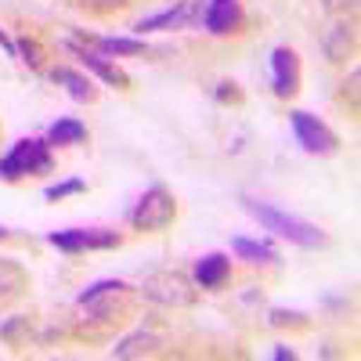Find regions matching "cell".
Returning a JSON list of instances; mask_svg holds the SVG:
<instances>
[{
    "label": "cell",
    "mask_w": 361,
    "mask_h": 361,
    "mask_svg": "<svg viewBox=\"0 0 361 361\" xmlns=\"http://www.w3.org/2000/svg\"><path fill=\"white\" fill-rule=\"evenodd\" d=\"M47 243L62 253H87V250H112L119 246V235L105 228H73V231H51Z\"/></svg>",
    "instance_id": "cell-6"
},
{
    "label": "cell",
    "mask_w": 361,
    "mask_h": 361,
    "mask_svg": "<svg viewBox=\"0 0 361 361\" xmlns=\"http://www.w3.org/2000/svg\"><path fill=\"white\" fill-rule=\"evenodd\" d=\"M231 250L250 260V264H271V260H279V250L271 246V243H253V238H231Z\"/></svg>",
    "instance_id": "cell-16"
},
{
    "label": "cell",
    "mask_w": 361,
    "mask_h": 361,
    "mask_svg": "<svg viewBox=\"0 0 361 361\" xmlns=\"http://www.w3.org/2000/svg\"><path fill=\"white\" fill-rule=\"evenodd\" d=\"M271 87H275L279 98H293L300 90V58L293 47L271 51Z\"/></svg>",
    "instance_id": "cell-7"
},
{
    "label": "cell",
    "mask_w": 361,
    "mask_h": 361,
    "mask_svg": "<svg viewBox=\"0 0 361 361\" xmlns=\"http://www.w3.org/2000/svg\"><path fill=\"white\" fill-rule=\"evenodd\" d=\"M350 51H354V29L347 22H336L333 29H329V37H325V54L333 58V62H343Z\"/></svg>",
    "instance_id": "cell-15"
},
{
    "label": "cell",
    "mask_w": 361,
    "mask_h": 361,
    "mask_svg": "<svg viewBox=\"0 0 361 361\" xmlns=\"http://www.w3.org/2000/svg\"><path fill=\"white\" fill-rule=\"evenodd\" d=\"M123 296H127V286L123 282H116V279L94 282L90 289L80 293V307H87L90 314H98V318H109L119 307V300H123Z\"/></svg>",
    "instance_id": "cell-9"
},
{
    "label": "cell",
    "mask_w": 361,
    "mask_h": 361,
    "mask_svg": "<svg viewBox=\"0 0 361 361\" xmlns=\"http://www.w3.org/2000/svg\"><path fill=\"white\" fill-rule=\"evenodd\" d=\"M217 98H221V102H228V98H238V94H235V83H221Z\"/></svg>",
    "instance_id": "cell-23"
},
{
    "label": "cell",
    "mask_w": 361,
    "mask_h": 361,
    "mask_svg": "<svg viewBox=\"0 0 361 361\" xmlns=\"http://www.w3.org/2000/svg\"><path fill=\"white\" fill-rule=\"evenodd\" d=\"M163 347V336L156 333H134L127 340H119L112 347V357H145V354H156Z\"/></svg>",
    "instance_id": "cell-14"
},
{
    "label": "cell",
    "mask_w": 361,
    "mask_h": 361,
    "mask_svg": "<svg viewBox=\"0 0 361 361\" xmlns=\"http://www.w3.org/2000/svg\"><path fill=\"white\" fill-rule=\"evenodd\" d=\"M94 44L98 54H141L145 44L141 40H127V37H87Z\"/></svg>",
    "instance_id": "cell-18"
},
{
    "label": "cell",
    "mask_w": 361,
    "mask_h": 361,
    "mask_svg": "<svg viewBox=\"0 0 361 361\" xmlns=\"http://www.w3.org/2000/svg\"><path fill=\"white\" fill-rule=\"evenodd\" d=\"M0 47H4V51H8V54H18V47H15V44H11V40H8V37H4V33H0Z\"/></svg>",
    "instance_id": "cell-24"
},
{
    "label": "cell",
    "mask_w": 361,
    "mask_h": 361,
    "mask_svg": "<svg viewBox=\"0 0 361 361\" xmlns=\"http://www.w3.org/2000/svg\"><path fill=\"white\" fill-rule=\"evenodd\" d=\"M87 137V127L80 119H58V123L47 130V141L51 145H80Z\"/></svg>",
    "instance_id": "cell-17"
},
{
    "label": "cell",
    "mask_w": 361,
    "mask_h": 361,
    "mask_svg": "<svg viewBox=\"0 0 361 361\" xmlns=\"http://www.w3.org/2000/svg\"><path fill=\"white\" fill-rule=\"evenodd\" d=\"M141 293L159 307H192L199 296L180 271H152V275H145Z\"/></svg>",
    "instance_id": "cell-3"
},
{
    "label": "cell",
    "mask_w": 361,
    "mask_h": 361,
    "mask_svg": "<svg viewBox=\"0 0 361 361\" xmlns=\"http://www.w3.org/2000/svg\"><path fill=\"white\" fill-rule=\"evenodd\" d=\"M80 192H83V180L73 177V180H62V185H51L44 195L47 199H66V195H80Z\"/></svg>",
    "instance_id": "cell-20"
},
{
    "label": "cell",
    "mask_w": 361,
    "mask_h": 361,
    "mask_svg": "<svg viewBox=\"0 0 361 361\" xmlns=\"http://www.w3.org/2000/svg\"><path fill=\"white\" fill-rule=\"evenodd\" d=\"M15 47H18V54H25V58H22L25 66H33V69H40V62H44V54H40V44H37V40H18Z\"/></svg>",
    "instance_id": "cell-21"
},
{
    "label": "cell",
    "mask_w": 361,
    "mask_h": 361,
    "mask_svg": "<svg viewBox=\"0 0 361 361\" xmlns=\"http://www.w3.org/2000/svg\"><path fill=\"white\" fill-rule=\"evenodd\" d=\"M243 22V11H238V0H209L202 8V25L209 29L214 37L231 33V29Z\"/></svg>",
    "instance_id": "cell-11"
},
{
    "label": "cell",
    "mask_w": 361,
    "mask_h": 361,
    "mask_svg": "<svg viewBox=\"0 0 361 361\" xmlns=\"http://www.w3.org/2000/svg\"><path fill=\"white\" fill-rule=\"evenodd\" d=\"M243 202H246V214H250L253 221H260L264 231H275V235L289 238L293 246H304V250H322V246H325V235H322L314 224L300 221V217L286 214V209L271 206V202H260V199H253V195H243Z\"/></svg>",
    "instance_id": "cell-1"
},
{
    "label": "cell",
    "mask_w": 361,
    "mask_h": 361,
    "mask_svg": "<svg viewBox=\"0 0 361 361\" xmlns=\"http://www.w3.org/2000/svg\"><path fill=\"white\" fill-rule=\"evenodd\" d=\"M25 286V271L11 260H0V300H11Z\"/></svg>",
    "instance_id": "cell-19"
},
{
    "label": "cell",
    "mask_w": 361,
    "mask_h": 361,
    "mask_svg": "<svg viewBox=\"0 0 361 361\" xmlns=\"http://www.w3.org/2000/svg\"><path fill=\"white\" fill-rule=\"evenodd\" d=\"M173 217H177V202L163 185H152L130 209V224L137 231H163L173 224Z\"/></svg>",
    "instance_id": "cell-4"
},
{
    "label": "cell",
    "mask_w": 361,
    "mask_h": 361,
    "mask_svg": "<svg viewBox=\"0 0 361 361\" xmlns=\"http://www.w3.org/2000/svg\"><path fill=\"white\" fill-rule=\"evenodd\" d=\"M195 18H202V0H177L173 8L159 11V15H148L134 25V33H148V29H185Z\"/></svg>",
    "instance_id": "cell-8"
},
{
    "label": "cell",
    "mask_w": 361,
    "mask_h": 361,
    "mask_svg": "<svg viewBox=\"0 0 361 361\" xmlns=\"http://www.w3.org/2000/svg\"><path fill=\"white\" fill-rule=\"evenodd\" d=\"M66 47L80 58V66L83 69H90L94 76H102L105 83H116V87H130V76L119 69V66H112V62H105V54H98V51H90V47H83V44H76V40H66Z\"/></svg>",
    "instance_id": "cell-10"
},
{
    "label": "cell",
    "mask_w": 361,
    "mask_h": 361,
    "mask_svg": "<svg viewBox=\"0 0 361 361\" xmlns=\"http://www.w3.org/2000/svg\"><path fill=\"white\" fill-rule=\"evenodd\" d=\"M4 235H8V231H4V228H0V238H4Z\"/></svg>",
    "instance_id": "cell-26"
},
{
    "label": "cell",
    "mask_w": 361,
    "mask_h": 361,
    "mask_svg": "<svg viewBox=\"0 0 361 361\" xmlns=\"http://www.w3.org/2000/svg\"><path fill=\"white\" fill-rule=\"evenodd\" d=\"M275 357H279V361H286V357H296V354H293L289 347H279V350H275Z\"/></svg>",
    "instance_id": "cell-25"
},
{
    "label": "cell",
    "mask_w": 361,
    "mask_h": 361,
    "mask_svg": "<svg viewBox=\"0 0 361 361\" xmlns=\"http://www.w3.org/2000/svg\"><path fill=\"white\" fill-rule=\"evenodd\" d=\"M51 170V145L40 137H22L18 145H11L8 156H0V177L4 180H18L29 173H47Z\"/></svg>",
    "instance_id": "cell-2"
},
{
    "label": "cell",
    "mask_w": 361,
    "mask_h": 361,
    "mask_svg": "<svg viewBox=\"0 0 361 361\" xmlns=\"http://www.w3.org/2000/svg\"><path fill=\"white\" fill-rule=\"evenodd\" d=\"M300 314H286V311H271V325H289V322H296Z\"/></svg>",
    "instance_id": "cell-22"
},
{
    "label": "cell",
    "mask_w": 361,
    "mask_h": 361,
    "mask_svg": "<svg viewBox=\"0 0 361 361\" xmlns=\"http://www.w3.org/2000/svg\"><path fill=\"white\" fill-rule=\"evenodd\" d=\"M51 80H54V83H62V87L69 90V98H73V102H94V98H98L94 83H90L83 73H76V69L58 66V69H51Z\"/></svg>",
    "instance_id": "cell-13"
},
{
    "label": "cell",
    "mask_w": 361,
    "mask_h": 361,
    "mask_svg": "<svg viewBox=\"0 0 361 361\" xmlns=\"http://www.w3.org/2000/svg\"><path fill=\"white\" fill-rule=\"evenodd\" d=\"M228 275H231V260L224 253H209L195 264V282L202 289H221L228 282Z\"/></svg>",
    "instance_id": "cell-12"
},
{
    "label": "cell",
    "mask_w": 361,
    "mask_h": 361,
    "mask_svg": "<svg viewBox=\"0 0 361 361\" xmlns=\"http://www.w3.org/2000/svg\"><path fill=\"white\" fill-rule=\"evenodd\" d=\"M289 123H293V134H296V145L304 148V152L311 156H329V152H336V134L329 130L318 116L304 112V109H293L289 112Z\"/></svg>",
    "instance_id": "cell-5"
}]
</instances>
